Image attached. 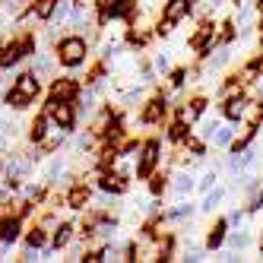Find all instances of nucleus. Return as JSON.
<instances>
[{
  "instance_id": "nucleus-1",
  "label": "nucleus",
  "mask_w": 263,
  "mask_h": 263,
  "mask_svg": "<svg viewBox=\"0 0 263 263\" xmlns=\"http://www.w3.org/2000/svg\"><path fill=\"white\" fill-rule=\"evenodd\" d=\"M35 96H39V77H35V73H23V77L16 80V86L7 92V105H13V108H26Z\"/></svg>"
},
{
  "instance_id": "nucleus-2",
  "label": "nucleus",
  "mask_w": 263,
  "mask_h": 263,
  "mask_svg": "<svg viewBox=\"0 0 263 263\" xmlns=\"http://www.w3.org/2000/svg\"><path fill=\"white\" fill-rule=\"evenodd\" d=\"M58 58H61L64 67H80L83 58H86V42L77 39V35H73V39H64L58 45Z\"/></svg>"
},
{
  "instance_id": "nucleus-3",
  "label": "nucleus",
  "mask_w": 263,
  "mask_h": 263,
  "mask_svg": "<svg viewBox=\"0 0 263 263\" xmlns=\"http://www.w3.org/2000/svg\"><path fill=\"white\" fill-rule=\"evenodd\" d=\"M35 48L32 39H23V42H10V45H0V67H13L20 64L23 58H29Z\"/></svg>"
},
{
  "instance_id": "nucleus-4",
  "label": "nucleus",
  "mask_w": 263,
  "mask_h": 263,
  "mask_svg": "<svg viewBox=\"0 0 263 263\" xmlns=\"http://www.w3.org/2000/svg\"><path fill=\"white\" fill-rule=\"evenodd\" d=\"M159 153H162V146H159L156 140H149V143L140 146V159H137V175H140V178H149V175H153V168H156V162H159Z\"/></svg>"
},
{
  "instance_id": "nucleus-5",
  "label": "nucleus",
  "mask_w": 263,
  "mask_h": 263,
  "mask_svg": "<svg viewBox=\"0 0 263 263\" xmlns=\"http://www.w3.org/2000/svg\"><path fill=\"white\" fill-rule=\"evenodd\" d=\"M248 96H244V92H232L229 99H225V105H222V115L229 118V121H241L244 118V111H248Z\"/></svg>"
},
{
  "instance_id": "nucleus-6",
  "label": "nucleus",
  "mask_w": 263,
  "mask_h": 263,
  "mask_svg": "<svg viewBox=\"0 0 263 263\" xmlns=\"http://www.w3.org/2000/svg\"><path fill=\"white\" fill-rule=\"evenodd\" d=\"M48 115H51V121H54V124L64 127V130H70V127H73V108H70L67 102L51 99V102H48Z\"/></svg>"
},
{
  "instance_id": "nucleus-7",
  "label": "nucleus",
  "mask_w": 263,
  "mask_h": 263,
  "mask_svg": "<svg viewBox=\"0 0 263 263\" xmlns=\"http://www.w3.org/2000/svg\"><path fill=\"white\" fill-rule=\"evenodd\" d=\"M191 10H194V0H168V4H165V23L175 26V23H181Z\"/></svg>"
},
{
  "instance_id": "nucleus-8",
  "label": "nucleus",
  "mask_w": 263,
  "mask_h": 263,
  "mask_svg": "<svg viewBox=\"0 0 263 263\" xmlns=\"http://www.w3.org/2000/svg\"><path fill=\"white\" fill-rule=\"evenodd\" d=\"M77 83L73 80H54V86H51V99H58V102H73L77 99Z\"/></svg>"
},
{
  "instance_id": "nucleus-9",
  "label": "nucleus",
  "mask_w": 263,
  "mask_h": 263,
  "mask_svg": "<svg viewBox=\"0 0 263 263\" xmlns=\"http://www.w3.org/2000/svg\"><path fill=\"white\" fill-rule=\"evenodd\" d=\"M225 232H229V219H216L210 225V235H206V248L210 251H219L222 241H225Z\"/></svg>"
},
{
  "instance_id": "nucleus-10",
  "label": "nucleus",
  "mask_w": 263,
  "mask_h": 263,
  "mask_svg": "<svg viewBox=\"0 0 263 263\" xmlns=\"http://www.w3.org/2000/svg\"><path fill=\"white\" fill-rule=\"evenodd\" d=\"M203 111H206V99H194V102H187V105L178 111V118H181L184 124H194V121L203 115Z\"/></svg>"
},
{
  "instance_id": "nucleus-11",
  "label": "nucleus",
  "mask_w": 263,
  "mask_h": 263,
  "mask_svg": "<svg viewBox=\"0 0 263 263\" xmlns=\"http://www.w3.org/2000/svg\"><path fill=\"white\" fill-rule=\"evenodd\" d=\"M162 115H165V99H162V96H156L153 102L146 105V111H143V121H146V124H156Z\"/></svg>"
},
{
  "instance_id": "nucleus-12",
  "label": "nucleus",
  "mask_w": 263,
  "mask_h": 263,
  "mask_svg": "<svg viewBox=\"0 0 263 263\" xmlns=\"http://www.w3.org/2000/svg\"><path fill=\"white\" fill-rule=\"evenodd\" d=\"M172 187H175V194H178V197H191V191L197 187V178H194V175H187V172H181V175L175 178Z\"/></svg>"
},
{
  "instance_id": "nucleus-13",
  "label": "nucleus",
  "mask_w": 263,
  "mask_h": 263,
  "mask_svg": "<svg viewBox=\"0 0 263 263\" xmlns=\"http://www.w3.org/2000/svg\"><path fill=\"white\" fill-rule=\"evenodd\" d=\"M70 238H73V225L70 222H61L58 225V229H54V251H61V248H67V244H70Z\"/></svg>"
},
{
  "instance_id": "nucleus-14",
  "label": "nucleus",
  "mask_w": 263,
  "mask_h": 263,
  "mask_svg": "<svg viewBox=\"0 0 263 263\" xmlns=\"http://www.w3.org/2000/svg\"><path fill=\"white\" fill-rule=\"evenodd\" d=\"M48 124H51V115H48V111L35 118V124H32V140H35V143H45V137H48Z\"/></svg>"
},
{
  "instance_id": "nucleus-15",
  "label": "nucleus",
  "mask_w": 263,
  "mask_h": 263,
  "mask_svg": "<svg viewBox=\"0 0 263 263\" xmlns=\"http://www.w3.org/2000/svg\"><path fill=\"white\" fill-rule=\"evenodd\" d=\"M102 191L124 194V191H127V178H121V175H105V178H102Z\"/></svg>"
},
{
  "instance_id": "nucleus-16",
  "label": "nucleus",
  "mask_w": 263,
  "mask_h": 263,
  "mask_svg": "<svg viewBox=\"0 0 263 263\" xmlns=\"http://www.w3.org/2000/svg\"><path fill=\"white\" fill-rule=\"evenodd\" d=\"M86 200H89V191H86V187H73V191L67 194V206H70V210H83Z\"/></svg>"
},
{
  "instance_id": "nucleus-17",
  "label": "nucleus",
  "mask_w": 263,
  "mask_h": 263,
  "mask_svg": "<svg viewBox=\"0 0 263 263\" xmlns=\"http://www.w3.org/2000/svg\"><path fill=\"white\" fill-rule=\"evenodd\" d=\"M222 197H225V191H222V187H213V191H206V200L200 203V210H203V213H213L216 206L222 203Z\"/></svg>"
},
{
  "instance_id": "nucleus-18",
  "label": "nucleus",
  "mask_w": 263,
  "mask_h": 263,
  "mask_svg": "<svg viewBox=\"0 0 263 263\" xmlns=\"http://www.w3.org/2000/svg\"><path fill=\"white\" fill-rule=\"evenodd\" d=\"M210 140H213L216 146H232V140H235V127H216Z\"/></svg>"
},
{
  "instance_id": "nucleus-19",
  "label": "nucleus",
  "mask_w": 263,
  "mask_h": 263,
  "mask_svg": "<svg viewBox=\"0 0 263 263\" xmlns=\"http://www.w3.org/2000/svg\"><path fill=\"white\" fill-rule=\"evenodd\" d=\"M70 10H73V4H70V0H58V7H54V13H51V23L58 26V23L70 20Z\"/></svg>"
},
{
  "instance_id": "nucleus-20",
  "label": "nucleus",
  "mask_w": 263,
  "mask_h": 263,
  "mask_svg": "<svg viewBox=\"0 0 263 263\" xmlns=\"http://www.w3.org/2000/svg\"><path fill=\"white\" fill-rule=\"evenodd\" d=\"M16 238H20V219L10 216V219L4 222V241H7V244H13Z\"/></svg>"
},
{
  "instance_id": "nucleus-21",
  "label": "nucleus",
  "mask_w": 263,
  "mask_h": 263,
  "mask_svg": "<svg viewBox=\"0 0 263 263\" xmlns=\"http://www.w3.org/2000/svg\"><path fill=\"white\" fill-rule=\"evenodd\" d=\"M26 244H29V248H35V251H39V248H45V232L39 229V225H35V229H29V235H26Z\"/></svg>"
},
{
  "instance_id": "nucleus-22",
  "label": "nucleus",
  "mask_w": 263,
  "mask_h": 263,
  "mask_svg": "<svg viewBox=\"0 0 263 263\" xmlns=\"http://www.w3.org/2000/svg\"><path fill=\"white\" fill-rule=\"evenodd\" d=\"M54 7H58V0H39V7H35V16H39V20H51Z\"/></svg>"
},
{
  "instance_id": "nucleus-23",
  "label": "nucleus",
  "mask_w": 263,
  "mask_h": 263,
  "mask_svg": "<svg viewBox=\"0 0 263 263\" xmlns=\"http://www.w3.org/2000/svg\"><path fill=\"white\" fill-rule=\"evenodd\" d=\"M187 127H191V124H184V121L178 118L172 127H168V137H172V140H184V137H187Z\"/></svg>"
},
{
  "instance_id": "nucleus-24",
  "label": "nucleus",
  "mask_w": 263,
  "mask_h": 263,
  "mask_svg": "<svg viewBox=\"0 0 263 263\" xmlns=\"http://www.w3.org/2000/svg\"><path fill=\"white\" fill-rule=\"evenodd\" d=\"M216 181H219V175H216V172H206V175L197 181V187H200V191H213V187H216Z\"/></svg>"
},
{
  "instance_id": "nucleus-25",
  "label": "nucleus",
  "mask_w": 263,
  "mask_h": 263,
  "mask_svg": "<svg viewBox=\"0 0 263 263\" xmlns=\"http://www.w3.org/2000/svg\"><path fill=\"white\" fill-rule=\"evenodd\" d=\"M248 244H251V235H248V232H235V235H232V248H235V251H244Z\"/></svg>"
},
{
  "instance_id": "nucleus-26",
  "label": "nucleus",
  "mask_w": 263,
  "mask_h": 263,
  "mask_svg": "<svg viewBox=\"0 0 263 263\" xmlns=\"http://www.w3.org/2000/svg\"><path fill=\"white\" fill-rule=\"evenodd\" d=\"M194 213V203L187 200V203H178L175 210H172V219H184V216H191Z\"/></svg>"
},
{
  "instance_id": "nucleus-27",
  "label": "nucleus",
  "mask_w": 263,
  "mask_h": 263,
  "mask_svg": "<svg viewBox=\"0 0 263 263\" xmlns=\"http://www.w3.org/2000/svg\"><path fill=\"white\" fill-rule=\"evenodd\" d=\"M115 232H118L115 222H99V225H96V235H99V238H115Z\"/></svg>"
},
{
  "instance_id": "nucleus-28",
  "label": "nucleus",
  "mask_w": 263,
  "mask_h": 263,
  "mask_svg": "<svg viewBox=\"0 0 263 263\" xmlns=\"http://www.w3.org/2000/svg\"><path fill=\"white\" fill-rule=\"evenodd\" d=\"M35 77H48V73H51V61L48 58H39V64H35Z\"/></svg>"
},
{
  "instance_id": "nucleus-29",
  "label": "nucleus",
  "mask_w": 263,
  "mask_h": 263,
  "mask_svg": "<svg viewBox=\"0 0 263 263\" xmlns=\"http://www.w3.org/2000/svg\"><path fill=\"white\" fill-rule=\"evenodd\" d=\"M61 172H64V162H61V159H54V162L48 165V175H45V178H48V181H54Z\"/></svg>"
},
{
  "instance_id": "nucleus-30",
  "label": "nucleus",
  "mask_w": 263,
  "mask_h": 263,
  "mask_svg": "<svg viewBox=\"0 0 263 263\" xmlns=\"http://www.w3.org/2000/svg\"><path fill=\"white\" fill-rule=\"evenodd\" d=\"M219 39H222V45H229V42L235 39V23H225V26H222V35H219Z\"/></svg>"
},
{
  "instance_id": "nucleus-31",
  "label": "nucleus",
  "mask_w": 263,
  "mask_h": 263,
  "mask_svg": "<svg viewBox=\"0 0 263 263\" xmlns=\"http://www.w3.org/2000/svg\"><path fill=\"white\" fill-rule=\"evenodd\" d=\"M149 191H153V197H159V194L165 191V178H162V175H156V178H153V184H149Z\"/></svg>"
},
{
  "instance_id": "nucleus-32",
  "label": "nucleus",
  "mask_w": 263,
  "mask_h": 263,
  "mask_svg": "<svg viewBox=\"0 0 263 263\" xmlns=\"http://www.w3.org/2000/svg\"><path fill=\"white\" fill-rule=\"evenodd\" d=\"M184 83H187V70H175V73H172V86L181 89Z\"/></svg>"
},
{
  "instance_id": "nucleus-33",
  "label": "nucleus",
  "mask_w": 263,
  "mask_h": 263,
  "mask_svg": "<svg viewBox=\"0 0 263 263\" xmlns=\"http://www.w3.org/2000/svg\"><path fill=\"white\" fill-rule=\"evenodd\" d=\"M187 149H191V153H194V156H203V153H206V146H203L200 140H194V137H191V140H187Z\"/></svg>"
},
{
  "instance_id": "nucleus-34",
  "label": "nucleus",
  "mask_w": 263,
  "mask_h": 263,
  "mask_svg": "<svg viewBox=\"0 0 263 263\" xmlns=\"http://www.w3.org/2000/svg\"><path fill=\"white\" fill-rule=\"evenodd\" d=\"M248 210H251V213H260V210H263V191H257V197L251 200V206H248Z\"/></svg>"
},
{
  "instance_id": "nucleus-35",
  "label": "nucleus",
  "mask_w": 263,
  "mask_h": 263,
  "mask_svg": "<svg viewBox=\"0 0 263 263\" xmlns=\"http://www.w3.org/2000/svg\"><path fill=\"white\" fill-rule=\"evenodd\" d=\"M156 70H159V73L168 70V54H156Z\"/></svg>"
},
{
  "instance_id": "nucleus-36",
  "label": "nucleus",
  "mask_w": 263,
  "mask_h": 263,
  "mask_svg": "<svg viewBox=\"0 0 263 263\" xmlns=\"http://www.w3.org/2000/svg\"><path fill=\"white\" fill-rule=\"evenodd\" d=\"M244 222V210H235L232 216H229V225H241Z\"/></svg>"
},
{
  "instance_id": "nucleus-37",
  "label": "nucleus",
  "mask_w": 263,
  "mask_h": 263,
  "mask_svg": "<svg viewBox=\"0 0 263 263\" xmlns=\"http://www.w3.org/2000/svg\"><path fill=\"white\" fill-rule=\"evenodd\" d=\"M26 194H29V200H39L42 197V187H26Z\"/></svg>"
},
{
  "instance_id": "nucleus-38",
  "label": "nucleus",
  "mask_w": 263,
  "mask_h": 263,
  "mask_svg": "<svg viewBox=\"0 0 263 263\" xmlns=\"http://www.w3.org/2000/svg\"><path fill=\"white\" fill-rule=\"evenodd\" d=\"M260 42H263V26H260Z\"/></svg>"
},
{
  "instance_id": "nucleus-39",
  "label": "nucleus",
  "mask_w": 263,
  "mask_h": 263,
  "mask_svg": "<svg viewBox=\"0 0 263 263\" xmlns=\"http://www.w3.org/2000/svg\"><path fill=\"white\" fill-rule=\"evenodd\" d=\"M235 4H241V0H235Z\"/></svg>"
}]
</instances>
